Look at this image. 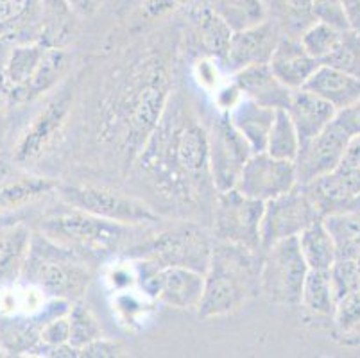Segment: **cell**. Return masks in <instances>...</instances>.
<instances>
[{
    "label": "cell",
    "instance_id": "cell-1",
    "mask_svg": "<svg viewBox=\"0 0 360 358\" xmlns=\"http://www.w3.org/2000/svg\"><path fill=\"white\" fill-rule=\"evenodd\" d=\"M131 176L156 201L178 212L214 210L208 127L181 95L170 94L158 126L131 163Z\"/></svg>",
    "mask_w": 360,
    "mask_h": 358
},
{
    "label": "cell",
    "instance_id": "cell-2",
    "mask_svg": "<svg viewBox=\"0 0 360 358\" xmlns=\"http://www.w3.org/2000/svg\"><path fill=\"white\" fill-rule=\"evenodd\" d=\"M170 65L147 52L110 79L99 106V140L131 167L158 126L172 94Z\"/></svg>",
    "mask_w": 360,
    "mask_h": 358
},
{
    "label": "cell",
    "instance_id": "cell-3",
    "mask_svg": "<svg viewBox=\"0 0 360 358\" xmlns=\"http://www.w3.org/2000/svg\"><path fill=\"white\" fill-rule=\"evenodd\" d=\"M262 252L231 242H214L198 308L201 319L235 314L260 294Z\"/></svg>",
    "mask_w": 360,
    "mask_h": 358
},
{
    "label": "cell",
    "instance_id": "cell-4",
    "mask_svg": "<svg viewBox=\"0 0 360 358\" xmlns=\"http://www.w3.org/2000/svg\"><path fill=\"white\" fill-rule=\"evenodd\" d=\"M40 233L56 244L75 251L90 264L120 251H129L149 235L146 226L108 221L68 205L63 210L47 213L40 221Z\"/></svg>",
    "mask_w": 360,
    "mask_h": 358
},
{
    "label": "cell",
    "instance_id": "cell-5",
    "mask_svg": "<svg viewBox=\"0 0 360 358\" xmlns=\"http://www.w3.org/2000/svg\"><path fill=\"white\" fill-rule=\"evenodd\" d=\"M94 264L72 249L56 244L44 233H32L29 255L22 269V283L38 288L51 300L68 303L83 300L94 278Z\"/></svg>",
    "mask_w": 360,
    "mask_h": 358
},
{
    "label": "cell",
    "instance_id": "cell-6",
    "mask_svg": "<svg viewBox=\"0 0 360 358\" xmlns=\"http://www.w3.org/2000/svg\"><path fill=\"white\" fill-rule=\"evenodd\" d=\"M214 242V235L199 222H179L158 235L147 236L129 252L146 267H185L205 274Z\"/></svg>",
    "mask_w": 360,
    "mask_h": 358
},
{
    "label": "cell",
    "instance_id": "cell-7",
    "mask_svg": "<svg viewBox=\"0 0 360 358\" xmlns=\"http://www.w3.org/2000/svg\"><path fill=\"white\" fill-rule=\"evenodd\" d=\"M58 193L63 205L83 210L108 221L131 226L158 224L162 215L147 201L104 185H61Z\"/></svg>",
    "mask_w": 360,
    "mask_h": 358
},
{
    "label": "cell",
    "instance_id": "cell-8",
    "mask_svg": "<svg viewBox=\"0 0 360 358\" xmlns=\"http://www.w3.org/2000/svg\"><path fill=\"white\" fill-rule=\"evenodd\" d=\"M309 265L301 255L297 236L278 242L262 252L260 294L281 307H300Z\"/></svg>",
    "mask_w": 360,
    "mask_h": 358
},
{
    "label": "cell",
    "instance_id": "cell-9",
    "mask_svg": "<svg viewBox=\"0 0 360 358\" xmlns=\"http://www.w3.org/2000/svg\"><path fill=\"white\" fill-rule=\"evenodd\" d=\"M262 213L264 203L242 196L237 188L217 192L212 210V235L215 241L264 251L260 238Z\"/></svg>",
    "mask_w": 360,
    "mask_h": 358
},
{
    "label": "cell",
    "instance_id": "cell-10",
    "mask_svg": "<svg viewBox=\"0 0 360 358\" xmlns=\"http://www.w3.org/2000/svg\"><path fill=\"white\" fill-rule=\"evenodd\" d=\"M317 219H321L319 210L301 185L264 203L260 221L262 249L271 248L290 236H297Z\"/></svg>",
    "mask_w": 360,
    "mask_h": 358
},
{
    "label": "cell",
    "instance_id": "cell-11",
    "mask_svg": "<svg viewBox=\"0 0 360 358\" xmlns=\"http://www.w3.org/2000/svg\"><path fill=\"white\" fill-rule=\"evenodd\" d=\"M72 98H74V90L67 84L61 88L60 94L52 95L49 103L38 111V115L32 118L27 129L13 147V160L16 165L27 167L38 162L45 151L56 142L70 115Z\"/></svg>",
    "mask_w": 360,
    "mask_h": 358
},
{
    "label": "cell",
    "instance_id": "cell-12",
    "mask_svg": "<svg viewBox=\"0 0 360 358\" xmlns=\"http://www.w3.org/2000/svg\"><path fill=\"white\" fill-rule=\"evenodd\" d=\"M208 147H210L212 181L215 190L228 192L235 188L238 176L253 151L230 122L228 113L215 117L208 127Z\"/></svg>",
    "mask_w": 360,
    "mask_h": 358
},
{
    "label": "cell",
    "instance_id": "cell-13",
    "mask_svg": "<svg viewBox=\"0 0 360 358\" xmlns=\"http://www.w3.org/2000/svg\"><path fill=\"white\" fill-rule=\"evenodd\" d=\"M297 186L294 162L278 160L269 153H253L245 162L235 188L255 201L267 203L271 199Z\"/></svg>",
    "mask_w": 360,
    "mask_h": 358
},
{
    "label": "cell",
    "instance_id": "cell-14",
    "mask_svg": "<svg viewBox=\"0 0 360 358\" xmlns=\"http://www.w3.org/2000/svg\"><path fill=\"white\" fill-rule=\"evenodd\" d=\"M142 280L146 290L167 307L198 312L205 290V274L201 272L185 267L153 269L142 265Z\"/></svg>",
    "mask_w": 360,
    "mask_h": 358
},
{
    "label": "cell",
    "instance_id": "cell-15",
    "mask_svg": "<svg viewBox=\"0 0 360 358\" xmlns=\"http://www.w3.org/2000/svg\"><path fill=\"white\" fill-rule=\"evenodd\" d=\"M348 142V134L332 120L321 133L300 143V151L294 158L297 185H309L333 172L342 162Z\"/></svg>",
    "mask_w": 360,
    "mask_h": 358
},
{
    "label": "cell",
    "instance_id": "cell-16",
    "mask_svg": "<svg viewBox=\"0 0 360 358\" xmlns=\"http://www.w3.org/2000/svg\"><path fill=\"white\" fill-rule=\"evenodd\" d=\"M233 29L212 8V4H199L188 13L186 22V49L195 58H214L224 63L226 52L230 47Z\"/></svg>",
    "mask_w": 360,
    "mask_h": 358
},
{
    "label": "cell",
    "instance_id": "cell-17",
    "mask_svg": "<svg viewBox=\"0 0 360 358\" xmlns=\"http://www.w3.org/2000/svg\"><path fill=\"white\" fill-rule=\"evenodd\" d=\"M281 38V31L274 20H267L251 27L233 31L230 47L226 52L224 67L235 74L245 67L267 65Z\"/></svg>",
    "mask_w": 360,
    "mask_h": 358
},
{
    "label": "cell",
    "instance_id": "cell-18",
    "mask_svg": "<svg viewBox=\"0 0 360 358\" xmlns=\"http://www.w3.org/2000/svg\"><path fill=\"white\" fill-rule=\"evenodd\" d=\"M301 186L319 210L321 217L346 212L353 199L360 196V169L337 167L333 172Z\"/></svg>",
    "mask_w": 360,
    "mask_h": 358
},
{
    "label": "cell",
    "instance_id": "cell-19",
    "mask_svg": "<svg viewBox=\"0 0 360 358\" xmlns=\"http://www.w3.org/2000/svg\"><path fill=\"white\" fill-rule=\"evenodd\" d=\"M41 31V0H0V38L9 44H25L40 39Z\"/></svg>",
    "mask_w": 360,
    "mask_h": 358
},
{
    "label": "cell",
    "instance_id": "cell-20",
    "mask_svg": "<svg viewBox=\"0 0 360 358\" xmlns=\"http://www.w3.org/2000/svg\"><path fill=\"white\" fill-rule=\"evenodd\" d=\"M233 83L244 97L273 110H287L292 97V90L273 74L269 63L253 65L235 72Z\"/></svg>",
    "mask_w": 360,
    "mask_h": 358
},
{
    "label": "cell",
    "instance_id": "cell-21",
    "mask_svg": "<svg viewBox=\"0 0 360 358\" xmlns=\"http://www.w3.org/2000/svg\"><path fill=\"white\" fill-rule=\"evenodd\" d=\"M319 65V61H316L303 49L300 38L283 34H281L269 61L273 74L292 91L305 87L310 75L317 70Z\"/></svg>",
    "mask_w": 360,
    "mask_h": 358
},
{
    "label": "cell",
    "instance_id": "cell-22",
    "mask_svg": "<svg viewBox=\"0 0 360 358\" xmlns=\"http://www.w3.org/2000/svg\"><path fill=\"white\" fill-rule=\"evenodd\" d=\"M287 113L296 127L300 143H303L325 129L335 118L337 110L332 104L326 103L325 98L317 97L316 94L305 88H300L292 91Z\"/></svg>",
    "mask_w": 360,
    "mask_h": 358
},
{
    "label": "cell",
    "instance_id": "cell-23",
    "mask_svg": "<svg viewBox=\"0 0 360 358\" xmlns=\"http://www.w3.org/2000/svg\"><path fill=\"white\" fill-rule=\"evenodd\" d=\"M303 88L325 98L337 111L360 98V77L330 65H319Z\"/></svg>",
    "mask_w": 360,
    "mask_h": 358
},
{
    "label": "cell",
    "instance_id": "cell-24",
    "mask_svg": "<svg viewBox=\"0 0 360 358\" xmlns=\"http://www.w3.org/2000/svg\"><path fill=\"white\" fill-rule=\"evenodd\" d=\"M70 65V52L65 51L63 47H49L36 72L29 79V83L20 90L8 95V98H11L13 103H29V101L41 97L44 94L58 87V83L67 75Z\"/></svg>",
    "mask_w": 360,
    "mask_h": 358
},
{
    "label": "cell",
    "instance_id": "cell-25",
    "mask_svg": "<svg viewBox=\"0 0 360 358\" xmlns=\"http://www.w3.org/2000/svg\"><path fill=\"white\" fill-rule=\"evenodd\" d=\"M31 238L32 231L24 222L0 224V288L18 283Z\"/></svg>",
    "mask_w": 360,
    "mask_h": 358
},
{
    "label": "cell",
    "instance_id": "cell-26",
    "mask_svg": "<svg viewBox=\"0 0 360 358\" xmlns=\"http://www.w3.org/2000/svg\"><path fill=\"white\" fill-rule=\"evenodd\" d=\"M274 115H276V110L262 106L242 95L240 101L230 110L228 117L235 129L244 136L245 142L250 143L251 151L262 153L265 151L267 136H269V131L274 122Z\"/></svg>",
    "mask_w": 360,
    "mask_h": 358
},
{
    "label": "cell",
    "instance_id": "cell-27",
    "mask_svg": "<svg viewBox=\"0 0 360 358\" xmlns=\"http://www.w3.org/2000/svg\"><path fill=\"white\" fill-rule=\"evenodd\" d=\"M47 49L49 45L40 39L11 45L8 58H6L4 74H2V91H4L6 98L13 91L20 90L29 83V79L36 72Z\"/></svg>",
    "mask_w": 360,
    "mask_h": 358
},
{
    "label": "cell",
    "instance_id": "cell-28",
    "mask_svg": "<svg viewBox=\"0 0 360 358\" xmlns=\"http://www.w3.org/2000/svg\"><path fill=\"white\" fill-rule=\"evenodd\" d=\"M58 183L41 176H20L0 181V215L27 208L58 192Z\"/></svg>",
    "mask_w": 360,
    "mask_h": 358
},
{
    "label": "cell",
    "instance_id": "cell-29",
    "mask_svg": "<svg viewBox=\"0 0 360 358\" xmlns=\"http://www.w3.org/2000/svg\"><path fill=\"white\" fill-rule=\"evenodd\" d=\"M297 244L307 265L312 271H328L337 260L335 244L323 222V217L307 226L297 235Z\"/></svg>",
    "mask_w": 360,
    "mask_h": 358
},
{
    "label": "cell",
    "instance_id": "cell-30",
    "mask_svg": "<svg viewBox=\"0 0 360 358\" xmlns=\"http://www.w3.org/2000/svg\"><path fill=\"white\" fill-rule=\"evenodd\" d=\"M323 222L333 238L337 258L355 260L360 255V212L346 210V212L328 213L323 217Z\"/></svg>",
    "mask_w": 360,
    "mask_h": 358
},
{
    "label": "cell",
    "instance_id": "cell-31",
    "mask_svg": "<svg viewBox=\"0 0 360 358\" xmlns=\"http://www.w3.org/2000/svg\"><path fill=\"white\" fill-rule=\"evenodd\" d=\"M301 307L317 317H330L335 312L337 300L330 283L328 271L309 269L301 290Z\"/></svg>",
    "mask_w": 360,
    "mask_h": 358
},
{
    "label": "cell",
    "instance_id": "cell-32",
    "mask_svg": "<svg viewBox=\"0 0 360 358\" xmlns=\"http://www.w3.org/2000/svg\"><path fill=\"white\" fill-rule=\"evenodd\" d=\"M276 25L283 36L300 38L312 24H316L312 0H276Z\"/></svg>",
    "mask_w": 360,
    "mask_h": 358
},
{
    "label": "cell",
    "instance_id": "cell-33",
    "mask_svg": "<svg viewBox=\"0 0 360 358\" xmlns=\"http://www.w3.org/2000/svg\"><path fill=\"white\" fill-rule=\"evenodd\" d=\"M297 151H300V136H297L289 113L287 110H276L273 127H271L267 143H265V153H269L278 160L294 162Z\"/></svg>",
    "mask_w": 360,
    "mask_h": 358
},
{
    "label": "cell",
    "instance_id": "cell-34",
    "mask_svg": "<svg viewBox=\"0 0 360 358\" xmlns=\"http://www.w3.org/2000/svg\"><path fill=\"white\" fill-rule=\"evenodd\" d=\"M212 8L233 31L251 27L267 18V11L262 0H215Z\"/></svg>",
    "mask_w": 360,
    "mask_h": 358
},
{
    "label": "cell",
    "instance_id": "cell-35",
    "mask_svg": "<svg viewBox=\"0 0 360 358\" xmlns=\"http://www.w3.org/2000/svg\"><path fill=\"white\" fill-rule=\"evenodd\" d=\"M346 31H339V29L332 27V25L316 24L310 25L303 34L300 36V41L303 45L307 52L312 56L316 61H319L321 65L326 63L333 54H335L337 49L342 44V38H345Z\"/></svg>",
    "mask_w": 360,
    "mask_h": 358
},
{
    "label": "cell",
    "instance_id": "cell-36",
    "mask_svg": "<svg viewBox=\"0 0 360 358\" xmlns=\"http://www.w3.org/2000/svg\"><path fill=\"white\" fill-rule=\"evenodd\" d=\"M68 321H70V340H68V344L77 347V350L90 344L91 340L103 337V328H101L99 321L86 305L81 303V300L70 305Z\"/></svg>",
    "mask_w": 360,
    "mask_h": 358
},
{
    "label": "cell",
    "instance_id": "cell-37",
    "mask_svg": "<svg viewBox=\"0 0 360 358\" xmlns=\"http://www.w3.org/2000/svg\"><path fill=\"white\" fill-rule=\"evenodd\" d=\"M328 276L337 301L349 292L356 290L360 285V271L355 260H349V258H337L328 269Z\"/></svg>",
    "mask_w": 360,
    "mask_h": 358
},
{
    "label": "cell",
    "instance_id": "cell-38",
    "mask_svg": "<svg viewBox=\"0 0 360 358\" xmlns=\"http://www.w3.org/2000/svg\"><path fill=\"white\" fill-rule=\"evenodd\" d=\"M68 340H70V321H68L67 312V314L56 315L44 324L40 331V354L51 357L56 347L65 346Z\"/></svg>",
    "mask_w": 360,
    "mask_h": 358
},
{
    "label": "cell",
    "instance_id": "cell-39",
    "mask_svg": "<svg viewBox=\"0 0 360 358\" xmlns=\"http://www.w3.org/2000/svg\"><path fill=\"white\" fill-rule=\"evenodd\" d=\"M333 319L340 331H353L360 326V288L337 301Z\"/></svg>",
    "mask_w": 360,
    "mask_h": 358
},
{
    "label": "cell",
    "instance_id": "cell-40",
    "mask_svg": "<svg viewBox=\"0 0 360 358\" xmlns=\"http://www.w3.org/2000/svg\"><path fill=\"white\" fill-rule=\"evenodd\" d=\"M312 8L317 22L332 25L339 31H349L348 18L340 0H312Z\"/></svg>",
    "mask_w": 360,
    "mask_h": 358
},
{
    "label": "cell",
    "instance_id": "cell-41",
    "mask_svg": "<svg viewBox=\"0 0 360 358\" xmlns=\"http://www.w3.org/2000/svg\"><path fill=\"white\" fill-rule=\"evenodd\" d=\"M185 4L188 0H142L135 15L136 24H153Z\"/></svg>",
    "mask_w": 360,
    "mask_h": 358
},
{
    "label": "cell",
    "instance_id": "cell-42",
    "mask_svg": "<svg viewBox=\"0 0 360 358\" xmlns=\"http://www.w3.org/2000/svg\"><path fill=\"white\" fill-rule=\"evenodd\" d=\"M124 354L122 344L117 340H110L106 337H99V339L91 340L90 344L83 346L79 350V357L88 358H113Z\"/></svg>",
    "mask_w": 360,
    "mask_h": 358
},
{
    "label": "cell",
    "instance_id": "cell-43",
    "mask_svg": "<svg viewBox=\"0 0 360 358\" xmlns=\"http://www.w3.org/2000/svg\"><path fill=\"white\" fill-rule=\"evenodd\" d=\"M333 122L345 131L349 138L359 136L360 134V98H356L355 103H352L349 106L342 108L335 113Z\"/></svg>",
    "mask_w": 360,
    "mask_h": 358
},
{
    "label": "cell",
    "instance_id": "cell-44",
    "mask_svg": "<svg viewBox=\"0 0 360 358\" xmlns=\"http://www.w3.org/2000/svg\"><path fill=\"white\" fill-rule=\"evenodd\" d=\"M339 167H348V169H360V134L359 136L349 138L346 146L345 156Z\"/></svg>",
    "mask_w": 360,
    "mask_h": 358
},
{
    "label": "cell",
    "instance_id": "cell-45",
    "mask_svg": "<svg viewBox=\"0 0 360 358\" xmlns=\"http://www.w3.org/2000/svg\"><path fill=\"white\" fill-rule=\"evenodd\" d=\"M104 0H67L68 8L77 16H91L97 13Z\"/></svg>",
    "mask_w": 360,
    "mask_h": 358
},
{
    "label": "cell",
    "instance_id": "cell-46",
    "mask_svg": "<svg viewBox=\"0 0 360 358\" xmlns=\"http://www.w3.org/2000/svg\"><path fill=\"white\" fill-rule=\"evenodd\" d=\"M340 2H342V8H345L349 29L360 34V0H340Z\"/></svg>",
    "mask_w": 360,
    "mask_h": 358
},
{
    "label": "cell",
    "instance_id": "cell-47",
    "mask_svg": "<svg viewBox=\"0 0 360 358\" xmlns=\"http://www.w3.org/2000/svg\"><path fill=\"white\" fill-rule=\"evenodd\" d=\"M11 45L13 44H9V41H6V39L0 38V90H2V74H4L6 58H8ZM2 94H4V91H2Z\"/></svg>",
    "mask_w": 360,
    "mask_h": 358
},
{
    "label": "cell",
    "instance_id": "cell-48",
    "mask_svg": "<svg viewBox=\"0 0 360 358\" xmlns=\"http://www.w3.org/2000/svg\"><path fill=\"white\" fill-rule=\"evenodd\" d=\"M4 106H6V95L2 94V90H0V111L4 110Z\"/></svg>",
    "mask_w": 360,
    "mask_h": 358
},
{
    "label": "cell",
    "instance_id": "cell-49",
    "mask_svg": "<svg viewBox=\"0 0 360 358\" xmlns=\"http://www.w3.org/2000/svg\"><path fill=\"white\" fill-rule=\"evenodd\" d=\"M355 264H356V267H359V271H360V255L355 258Z\"/></svg>",
    "mask_w": 360,
    "mask_h": 358
},
{
    "label": "cell",
    "instance_id": "cell-50",
    "mask_svg": "<svg viewBox=\"0 0 360 358\" xmlns=\"http://www.w3.org/2000/svg\"><path fill=\"white\" fill-rule=\"evenodd\" d=\"M2 354H4V353H2V350H0V357H2Z\"/></svg>",
    "mask_w": 360,
    "mask_h": 358
},
{
    "label": "cell",
    "instance_id": "cell-51",
    "mask_svg": "<svg viewBox=\"0 0 360 358\" xmlns=\"http://www.w3.org/2000/svg\"><path fill=\"white\" fill-rule=\"evenodd\" d=\"M359 288H360V285H359Z\"/></svg>",
    "mask_w": 360,
    "mask_h": 358
}]
</instances>
